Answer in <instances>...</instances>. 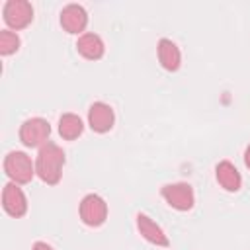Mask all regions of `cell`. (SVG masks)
<instances>
[{
  "mask_svg": "<svg viewBox=\"0 0 250 250\" xmlns=\"http://www.w3.org/2000/svg\"><path fill=\"white\" fill-rule=\"evenodd\" d=\"M162 199L176 211H189L195 203V193L193 188L188 182H176V184H166L160 188Z\"/></svg>",
  "mask_w": 250,
  "mask_h": 250,
  "instance_id": "8992f818",
  "label": "cell"
},
{
  "mask_svg": "<svg viewBox=\"0 0 250 250\" xmlns=\"http://www.w3.org/2000/svg\"><path fill=\"white\" fill-rule=\"evenodd\" d=\"M2 209L14 219H20L27 213V197L20 184L8 182L2 188Z\"/></svg>",
  "mask_w": 250,
  "mask_h": 250,
  "instance_id": "52a82bcc",
  "label": "cell"
},
{
  "mask_svg": "<svg viewBox=\"0 0 250 250\" xmlns=\"http://www.w3.org/2000/svg\"><path fill=\"white\" fill-rule=\"evenodd\" d=\"M215 178H217V184L225 191L234 193V191H238L242 188V176H240L238 168L230 160H221L215 166Z\"/></svg>",
  "mask_w": 250,
  "mask_h": 250,
  "instance_id": "7c38bea8",
  "label": "cell"
},
{
  "mask_svg": "<svg viewBox=\"0 0 250 250\" xmlns=\"http://www.w3.org/2000/svg\"><path fill=\"white\" fill-rule=\"evenodd\" d=\"M31 250H55L51 244H47V242H43V240H37V242H33V246H31Z\"/></svg>",
  "mask_w": 250,
  "mask_h": 250,
  "instance_id": "2e32d148",
  "label": "cell"
},
{
  "mask_svg": "<svg viewBox=\"0 0 250 250\" xmlns=\"http://www.w3.org/2000/svg\"><path fill=\"white\" fill-rule=\"evenodd\" d=\"M84 133V121L76 113H62L59 117V135L64 141H76Z\"/></svg>",
  "mask_w": 250,
  "mask_h": 250,
  "instance_id": "5bb4252c",
  "label": "cell"
},
{
  "mask_svg": "<svg viewBox=\"0 0 250 250\" xmlns=\"http://www.w3.org/2000/svg\"><path fill=\"white\" fill-rule=\"evenodd\" d=\"M137 230L146 242H150L154 246H162V248L170 246L168 234L162 230V227L145 213H137Z\"/></svg>",
  "mask_w": 250,
  "mask_h": 250,
  "instance_id": "30bf717a",
  "label": "cell"
},
{
  "mask_svg": "<svg viewBox=\"0 0 250 250\" xmlns=\"http://www.w3.org/2000/svg\"><path fill=\"white\" fill-rule=\"evenodd\" d=\"M2 20L12 29H23L33 21V6L27 0H8L2 6Z\"/></svg>",
  "mask_w": 250,
  "mask_h": 250,
  "instance_id": "5b68a950",
  "label": "cell"
},
{
  "mask_svg": "<svg viewBox=\"0 0 250 250\" xmlns=\"http://www.w3.org/2000/svg\"><path fill=\"white\" fill-rule=\"evenodd\" d=\"M78 215H80V221L88 227H102L107 219V203L102 195L98 193H86L82 199H80V205H78Z\"/></svg>",
  "mask_w": 250,
  "mask_h": 250,
  "instance_id": "277c9868",
  "label": "cell"
},
{
  "mask_svg": "<svg viewBox=\"0 0 250 250\" xmlns=\"http://www.w3.org/2000/svg\"><path fill=\"white\" fill-rule=\"evenodd\" d=\"M21 41H20V35L12 29H2L0 31V55L2 57H8V55H14L18 49H20Z\"/></svg>",
  "mask_w": 250,
  "mask_h": 250,
  "instance_id": "9a60e30c",
  "label": "cell"
},
{
  "mask_svg": "<svg viewBox=\"0 0 250 250\" xmlns=\"http://www.w3.org/2000/svg\"><path fill=\"white\" fill-rule=\"evenodd\" d=\"M64 150L53 143V141H47L39 150H37V156H35V176L47 184V186H57L62 178V168H64Z\"/></svg>",
  "mask_w": 250,
  "mask_h": 250,
  "instance_id": "6da1fadb",
  "label": "cell"
},
{
  "mask_svg": "<svg viewBox=\"0 0 250 250\" xmlns=\"http://www.w3.org/2000/svg\"><path fill=\"white\" fill-rule=\"evenodd\" d=\"M76 51L80 57H84L88 61H100L105 53V45L98 33L86 31L76 39Z\"/></svg>",
  "mask_w": 250,
  "mask_h": 250,
  "instance_id": "4fadbf2b",
  "label": "cell"
},
{
  "mask_svg": "<svg viewBox=\"0 0 250 250\" xmlns=\"http://www.w3.org/2000/svg\"><path fill=\"white\" fill-rule=\"evenodd\" d=\"M4 174L10 178V182L14 184H29L35 176V162L31 160V156L23 150H10L4 156Z\"/></svg>",
  "mask_w": 250,
  "mask_h": 250,
  "instance_id": "7a4b0ae2",
  "label": "cell"
},
{
  "mask_svg": "<svg viewBox=\"0 0 250 250\" xmlns=\"http://www.w3.org/2000/svg\"><path fill=\"white\" fill-rule=\"evenodd\" d=\"M51 135V125L43 117H29L20 125V143L27 148H41Z\"/></svg>",
  "mask_w": 250,
  "mask_h": 250,
  "instance_id": "3957f363",
  "label": "cell"
},
{
  "mask_svg": "<svg viewBox=\"0 0 250 250\" xmlns=\"http://www.w3.org/2000/svg\"><path fill=\"white\" fill-rule=\"evenodd\" d=\"M244 164H246V168L250 170V145H248L246 150H244Z\"/></svg>",
  "mask_w": 250,
  "mask_h": 250,
  "instance_id": "e0dca14e",
  "label": "cell"
},
{
  "mask_svg": "<svg viewBox=\"0 0 250 250\" xmlns=\"http://www.w3.org/2000/svg\"><path fill=\"white\" fill-rule=\"evenodd\" d=\"M88 125L94 133H107L115 125V111L105 102H94L88 109Z\"/></svg>",
  "mask_w": 250,
  "mask_h": 250,
  "instance_id": "9c48e42d",
  "label": "cell"
},
{
  "mask_svg": "<svg viewBox=\"0 0 250 250\" xmlns=\"http://www.w3.org/2000/svg\"><path fill=\"white\" fill-rule=\"evenodd\" d=\"M156 55H158V62H160V66L164 70H168V72L180 70V66H182V51L172 39H168V37L158 39Z\"/></svg>",
  "mask_w": 250,
  "mask_h": 250,
  "instance_id": "8fae6325",
  "label": "cell"
},
{
  "mask_svg": "<svg viewBox=\"0 0 250 250\" xmlns=\"http://www.w3.org/2000/svg\"><path fill=\"white\" fill-rule=\"evenodd\" d=\"M62 29L66 33H72V35H82L86 33V25H88V12L82 4H66L62 10H61V18H59Z\"/></svg>",
  "mask_w": 250,
  "mask_h": 250,
  "instance_id": "ba28073f",
  "label": "cell"
}]
</instances>
